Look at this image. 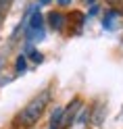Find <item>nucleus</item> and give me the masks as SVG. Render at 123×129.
Here are the masks:
<instances>
[{"label":"nucleus","mask_w":123,"mask_h":129,"mask_svg":"<svg viewBox=\"0 0 123 129\" xmlns=\"http://www.w3.org/2000/svg\"><path fill=\"white\" fill-rule=\"evenodd\" d=\"M63 23H65V17L61 13H50V15H48V25H50V29L59 31L63 27Z\"/></svg>","instance_id":"7ed1b4c3"},{"label":"nucleus","mask_w":123,"mask_h":129,"mask_svg":"<svg viewBox=\"0 0 123 129\" xmlns=\"http://www.w3.org/2000/svg\"><path fill=\"white\" fill-rule=\"evenodd\" d=\"M50 90H44V92H40L34 100H29L27 102V106L23 108L19 112V123L23 127H31V125H36L38 123V119L44 115V110L48 106V102H50Z\"/></svg>","instance_id":"f257e3e1"},{"label":"nucleus","mask_w":123,"mask_h":129,"mask_svg":"<svg viewBox=\"0 0 123 129\" xmlns=\"http://www.w3.org/2000/svg\"><path fill=\"white\" fill-rule=\"evenodd\" d=\"M56 2H59L61 6H69V4H71V0H56Z\"/></svg>","instance_id":"1a4fd4ad"},{"label":"nucleus","mask_w":123,"mask_h":129,"mask_svg":"<svg viewBox=\"0 0 123 129\" xmlns=\"http://www.w3.org/2000/svg\"><path fill=\"white\" fill-rule=\"evenodd\" d=\"M15 69H17L19 73H25V69H27V58H25V54L17 56V62H15Z\"/></svg>","instance_id":"423d86ee"},{"label":"nucleus","mask_w":123,"mask_h":129,"mask_svg":"<svg viewBox=\"0 0 123 129\" xmlns=\"http://www.w3.org/2000/svg\"><path fill=\"white\" fill-rule=\"evenodd\" d=\"M104 115H106V108L104 106H100V112H98V108L92 112V123L96 125V127H100L102 125V121H104Z\"/></svg>","instance_id":"39448f33"},{"label":"nucleus","mask_w":123,"mask_h":129,"mask_svg":"<svg viewBox=\"0 0 123 129\" xmlns=\"http://www.w3.org/2000/svg\"><path fill=\"white\" fill-rule=\"evenodd\" d=\"M84 106V102H81L79 98H73L67 106L63 108V117H61V129H69L73 123H75V117H77V112L79 108Z\"/></svg>","instance_id":"f03ea898"},{"label":"nucleus","mask_w":123,"mask_h":129,"mask_svg":"<svg viewBox=\"0 0 123 129\" xmlns=\"http://www.w3.org/2000/svg\"><path fill=\"white\" fill-rule=\"evenodd\" d=\"M86 2H88V4H96V0H86Z\"/></svg>","instance_id":"9b49d317"},{"label":"nucleus","mask_w":123,"mask_h":129,"mask_svg":"<svg viewBox=\"0 0 123 129\" xmlns=\"http://www.w3.org/2000/svg\"><path fill=\"white\" fill-rule=\"evenodd\" d=\"M52 2V0H40V4H42V6H46V4H50Z\"/></svg>","instance_id":"9d476101"},{"label":"nucleus","mask_w":123,"mask_h":129,"mask_svg":"<svg viewBox=\"0 0 123 129\" xmlns=\"http://www.w3.org/2000/svg\"><path fill=\"white\" fill-rule=\"evenodd\" d=\"M29 58L34 60V62H42V60H44V56L40 54L38 50H31V54H29Z\"/></svg>","instance_id":"0eeeda50"},{"label":"nucleus","mask_w":123,"mask_h":129,"mask_svg":"<svg viewBox=\"0 0 123 129\" xmlns=\"http://www.w3.org/2000/svg\"><path fill=\"white\" fill-rule=\"evenodd\" d=\"M104 27H106V29H113V13L106 15V19H104Z\"/></svg>","instance_id":"6e6552de"},{"label":"nucleus","mask_w":123,"mask_h":129,"mask_svg":"<svg viewBox=\"0 0 123 129\" xmlns=\"http://www.w3.org/2000/svg\"><path fill=\"white\" fill-rule=\"evenodd\" d=\"M61 117H63V108H54L52 117H50V127L48 129H61Z\"/></svg>","instance_id":"20e7f679"}]
</instances>
